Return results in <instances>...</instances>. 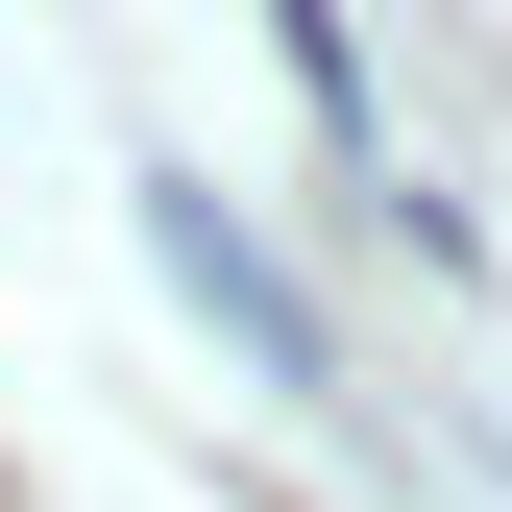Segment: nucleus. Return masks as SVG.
<instances>
[{
	"label": "nucleus",
	"instance_id": "obj_2",
	"mask_svg": "<svg viewBox=\"0 0 512 512\" xmlns=\"http://www.w3.org/2000/svg\"><path fill=\"white\" fill-rule=\"evenodd\" d=\"M269 49H293V98L342 122V147H366V49H342V0H269Z\"/></svg>",
	"mask_w": 512,
	"mask_h": 512
},
{
	"label": "nucleus",
	"instance_id": "obj_1",
	"mask_svg": "<svg viewBox=\"0 0 512 512\" xmlns=\"http://www.w3.org/2000/svg\"><path fill=\"white\" fill-rule=\"evenodd\" d=\"M147 244H171V293H196V317H220V342H244V366H269V391H317V317H293V269H269V244H244L220 196H147Z\"/></svg>",
	"mask_w": 512,
	"mask_h": 512
}]
</instances>
